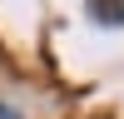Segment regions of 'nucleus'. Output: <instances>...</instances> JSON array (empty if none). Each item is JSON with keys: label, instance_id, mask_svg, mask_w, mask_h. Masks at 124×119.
<instances>
[{"label": "nucleus", "instance_id": "f257e3e1", "mask_svg": "<svg viewBox=\"0 0 124 119\" xmlns=\"http://www.w3.org/2000/svg\"><path fill=\"white\" fill-rule=\"evenodd\" d=\"M89 15L99 25H124V0H89Z\"/></svg>", "mask_w": 124, "mask_h": 119}, {"label": "nucleus", "instance_id": "f03ea898", "mask_svg": "<svg viewBox=\"0 0 124 119\" xmlns=\"http://www.w3.org/2000/svg\"><path fill=\"white\" fill-rule=\"evenodd\" d=\"M0 119H20V114H15V109H5V104H0Z\"/></svg>", "mask_w": 124, "mask_h": 119}]
</instances>
